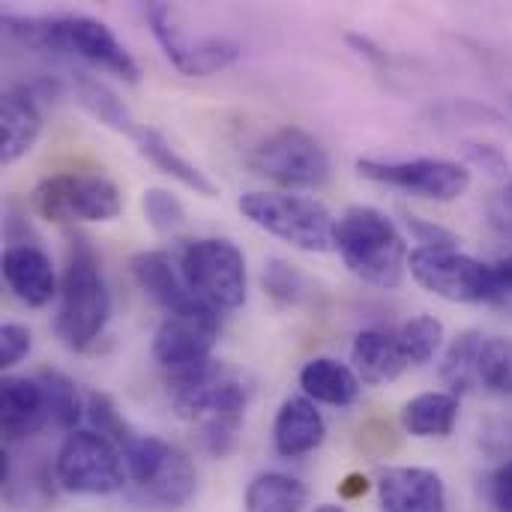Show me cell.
<instances>
[{"label": "cell", "mask_w": 512, "mask_h": 512, "mask_svg": "<svg viewBox=\"0 0 512 512\" xmlns=\"http://www.w3.org/2000/svg\"><path fill=\"white\" fill-rule=\"evenodd\" d=\"M3 30L27 48L78 57L129 84H135L141 75L135 57L111 33V27L90 15H12L6 12Z\"/></svg>", "instance_id": "obj_1"}, {"label": "cell", "mask_w": 512, "mask_h": 512, "mask_svg": "<svg viewBox=\"0 0 512 512\" xmlns=\"http://www.w3.org/2000/svg\"><path fill=\"white\" fill-rule=\"evenodd\" d=\"M54 333L69 351H87L111 318V294L99 270V258L84 237H75L66 252V267L57 291Z\"/></svg>", "instance_id": "obj_2"}, {"label": "cell", "mask_w": 512, "mask_h": 512, "mask_svg": "<svg viewBox=\"0 0 512 512\" xmlns=\"http://www.w3.org/2000/svg\"><path fill=\"white\" fill-rule=\"evenodd\" d=\"M336 252L357 279L375 288H399L411 258L396 222L363 204L348 207L336 219Z\"/></svg>", "instance_id": "obj_3"}, {"label": "cell", "mask_w": 512, "mask_h": 512, "mask_svg": "<svg viewBox=\"0 0 512 512\" xmlns=\"http://www.w3.org/2000/svg\"><path fill=\"white\" fill-rule=\"evenodd\" d=\"M237 207L255 228L300 252L324 255L336 249V219L315 198L291 192H246Z\"/></svg>", "instance_id": "obj_4"}, {"label": "cell", "mask_w": 512, "mask_h": 512, "mask_svg": "<svg viewBox=\"0 0 512 512\" xmlns=\"http://www.w3.org/2000/svg\"><path fill=\"white\" fill-rule=\"evenodd\" d=\"M183 282L213 312H237L246 303L249 279L243 252L222 237H198L183 243L177 255Z\"/></svg>", "instance_id": "obj_5"}, {"label": "cell", "mask_w": 512, "mask_h": 512, "mask_svg": "<svg viewBox=\"0 0 512 512\" xmlns=\"http://www.w3.org/2000/svg\"><path fill=\"white\" fill-rule=\"evenodd\" d=\"M54 480L69 495L105 498L126 486L129 468L114 441L84 429L69 432L54 459Z\"/></svg>", "instance_id": "obj_6"}, {"label": "cell", "mask_w": 512, "mask_h": 512, "mask_svg": "<svg viewBox=\"0 0 512 512\" xmlns=\"http://www.w3.org/2000/svg\"><path fill=\"white\" fill-rule=\"evenodd\" d=\"M30 207L45 222H111L123 213V195L105 174H51L30 192Z\"/></svg>", "instance_id": "obj_7"}, {"label": "cell", "mask_w": 512, "mask_h": 512, "mask_svg": "<svg viewBox=\"0 0 512 512\" xmlns=\"http://www.w3.org/2000/svg\"><path fill=\"white\" fill-rule=\"evenodd\" d=\"M123 459L129 477L138 489L165 510H180L192 501L198 489L195 468L183 450L156 438V435H132L123 447Z\"/></svg>", "instance_id": "obj_8"}, {"label": "cell", "mask_w": 512, "mask_h": 512, "mask_svg": "<svg viewBox=\"0 0 512 512\" xmlns=\"http://www.w3.org/2000/svg\"><path fill=\"white\" fill-rule=\"evenodd\" d=\"M408 270L420 288L450 303H492L495 297V267L456 246H417Z\"/></svg>", "instance_id": "obj_9"}, {"label": "cell", "mask_w": 512, "mask_h": 512, "mask_svg": "<svg viewBox=\"0 0 512 512\" xmlns=\"http://www.w3.org/2000/svg\"><path fill=\"white\" fill-rule=\"evenodd\" d=\"M147 24L171 60V66L186 78H207L237 63L240 45L225 36H192L171 3H147Z\"/></svg>", "instance_id": "obj_10"}, {"label": "cell", "mask_w": 512, "mask_h": 512, "mask_svg": "<svg viewBox=\"0 0 512 512\" xmlns=\"http://www.w3.org/2000/svg\"><path fill=\"white\" fill-rule=\"evenodd\" d=\"M249 165L282 186L318 189L330 180V156L324 144L300 126H282L267 135L255 147Z\"/></svg>", "instance_id": "obj_11"}, {"label": "cell", "mask_w": 512, "mask_h": 512, "mask_svg": "<svg viewBox=\"0 0 512 512\" xmlns=\"http://www.w3.org/2000/svg\"><path fill=\"white\" fill-rule=\"evenodd\" d=\"M357 171L372 183L393 186L441 204L456 201L471 189V171L453 159H402V162L360 159Z\"/></svg>", "instance_id": "obj_12"}, {"label": "cell", "mask_w": 512, "mask_h": 512, "mask_svg": "<svg viewBox=\"0 0 512 512\" xmlns=\"http://www.w3.org/2000/svg\"><path fill=\"white\" fill-rule=\"evenodd\" d=\"M219 339V312L192 309L168 315L153 336V360L168 372H183L198 363L213 360V345Z\"/></svg>", "instance_id": "obj_13"}, {"label": "cell", "mask_w": 512, "mask_h": 512, "mask_svg": "<svg viewBox=\"0 0 512 512\" xmlns=\"http://www.w3.org/2000/svg\"><path fill=\"white\" fill-rule=\"evenodd\" d=\"M51 96L48 81L21 84L0 99V159L3 165L27 156L42 132V102Z\"/></svg>", "instance_id": "obj_14"}, {"label": "cell", "mask_w": 512, "mask_h": 512, "mask_svg": "<svg viewBox=\"0 0 512 512\" xmlns=\"http://www.w3.org/2000/svg\"><path fill=\"white\" fill-rule=\"evenodd\" d=\"M378 501L381 512H447V486L432 468H384Z\"/></svg>", "instance_id": "obj_15"}, {"label": "cell", "mask_w": 512, "mask_h": 512, "mask_svg": "<svg viewBox=\"0 0 512 512\" xmlns=\"http://www.w3.org/2000/svg\"><path fill=\"white\" fill-rule=\"evenodd\" d=\"M51 423L48 399L45 390L36 378H3V393H0V426L3 438L9 444L27 441L39 435Z\"/></svg>", "instance_id": "obj_16"}, {"label": "cell", "mask_w": 512, "mask_h": 512, "mask_svg": "<svg viewBox=\"0 0 512 512\" xmlns=\"http://www.w3.org/2000/svg\"><path fill=\"white\" fill-rule=\"evenodd\" d=\"M3 279L9 291L30 309L48 306L60 291L51 258L36 246H9L3 252Z\"/></svg>", "instance_id": "obj_17"}, {"label": "cell", "mask_w": 512, "mask_h": 512, "mask_svg": "<svg viewBox=\"0 0 512 512\" xmlns=\"http://www.w3.org/2000/svg\"><path fill=\"white\" fill-rule=\"evenodd\" d=\"M132 276L141 285V291L147 297H153L168 315L204 309V303L183 282L177 258H171L168 252H141V255H135L132 258Z\"/></svg>", "instance_id": "obj_18"}, {"label": "cell", "mask_w": 512, "mask_h": 512, "mask_svg": "<svg viewBox=\"0 0 512 512\" xmlns=\"http://www.w3.org/2000/svg\"><path fill=\"white\" fill-rule=\"evenodd\" d=\"M327 438V423L309 396H291L282 402L273 423V447L285 459L315 453Z\"/></svg>", "instance_id": "obj_19"}, {"label": "cell", "mask_w": 512, "mask_h": 512, "mask_svg": "<svg viewBox=\"0 0 512 512\" xmlns=\"http://www.w3.org/2000/svg\"><path fill=\"white\" fill-rule=\"evenodd\" d=\"M129 138L135 141V150H138L156 171L168 174L171 180H177L180 186L192 189L195 195H204V198H216V195H219V186H216L198 165H192L186 156H180L177 147H174L159 129L141 126V123H138V129H135Z\"/></svg>", "instance_id": "obj_20"}, {"label": "cell", "mask_w": 512, "mask_h": 512, "mask_svg": "<svg viewBox=\"0 0 512 512\" xmlns=\"http://www.w3.org/2000/svg\"><path fill=\"white\" fill-rule=\"evenodd\" d=\"M351 360H354V372L363 384L369 387H381L396 381L405 369H411L405 363V354L399 348L396 333L387 330H363L354 339L351 348Z\"/></svg>", "instance_id": "obj_21"}, {"label": "cell", "mask_w": 512, "mask_h": 512, "mask_svg": "<svg viewBox=\"0 0 512 512\" xmlns=\"http://www.w3.org/2000/svg\"><path fill=\"white\" fill-rule=\"evenodd\" d=\"M300 387L312 402H324L333 408H348L360 399L363 381L357 372L333 357H315L300 369Z\"/></svg>", "instance_id": "obj_22"}, {"label": "cell", "mask_w": 512, "mask_h": 512, "mask_svg": "<svg viewBox=\"0 0 512 512\" xmlns=\"http://www.w3.org/2000/svg\"><path fill=\"white\" fill-rule=\"evenodd\" d=\"M72 90H75L78 105H81L90 117H96L102 126H108V129H114V132H120V135H132V132L138 129V123H135L132 111L126 108V102H123L105 81L93 78L90 72L75 69V72H72Z\"/></svg>", "instance_id": "obj_23"}, {"label": "cell", "mask_w": 512, "mask_h": 512, "mask_svg": "<svg viewBox=\"0 0 512 512\" xmlns=\"http://www.w3.org/2000/svg\"><path fill=\"white\" fill-rule=\"evenodd\" d=\"M459 423V396L420 393L402 408V426L414 438H450Z\"/></svg>", "instance_id": "obj_24"}, {"label": "cell", "mask_w": 512, "mask_h": 512, "mask_svg": "<svg viewBox=\"0 0 512 512\" xmlns=\"http://www.w3.org/2000/svg\"><path fill=\"white\" fill-rule=\"evenodd\" d=\"M309 501L306 486L297 477L267 471L258 474L246 489V512H303Z\"/></svg>", "instance_id": "obj_25"}, {"label": "cell", "mask_w": 512, "mask_h": 512, "mask_svg": "<svg viewBox=\"0 0 512 512\" xmlns=\"http://www.w3.org/2000/svg\"><path fill=\"white\" fill-rule=\"evenodd\" d=\"M483 339H486V333L468 330V333L456 336L453 345L444 351V360H441V381L450 387L453 396L480 390V384H477V363H480Z\"/></svg>", "instance_id": "obj_26"}, {"label": "cell", "mask_w": 512, "mask_h": 512, "mask_svg": "<svg viewBox=\"0 0 512 512\" xmlns=\"http://www.w3.org/2000/svg\"><path fill=\"white\" fill-rule=\"evenodd\" d=\"M396 339L408 366H426L444 345V324L435 315H417L396 330Z\"/></svg>", "instance_id": "obj_27"}, {"label": "cell", "mask_w": 512, "mask_h": 512, "mask_svg": "<svg viewBox=\"0 0 512 512\" xmlns=\"http://www.w3.org/2000/svg\"><path fill=\"white\" fill-rule=\"evenodd\" d=\"M36 381L42 384L45 390V399H48V411H51V423L60 426V429H72L75 432V423L84 417L87 411V402H81V393L75 387L72 378H66L63 372L57 369H42L36 375Z\"/></svg>", "instance_id": "obj_28"}, {"label": "cell", "mask_w": 512, "mask_h": 512, "mask_svg": "<svg viewBox=\"0 0 512 512\" xmlns=\"http://www.w3.org/2000/svg\"><path fill=\"white\" fill-rule=\"evenodd\" d=\"M477 384L480 390L512 396V339L486 336L477 363Z\"/></svg>", "instance_id": "obj_29"}, {"label": "cell", "mask_w": 512, "mask_h": 512, "mask_svg": "<svg viewBox=\"0 0 512 512\" xmlns=\"http://www.w3.org/2000/svg\"><path fill=\"white\" fill-rule=\"evenodd\" d=\"M141 210H144V219L150 222V228L156 234H165V237H174L177 231H183L186 225V207L180 204V198L168 189H147L144 198H141Z\"/></svg>", "instance_id": "obj_30"}, {"label": "cell", "mask_w": 512, "mask_h": 512, "mask_svg": "<svg viewBox=\"0 0 512 512\" xmlns=\"http://www.w3.org/2000/svg\"><path fill=\"white\" fill-rule=\"evenodd\" d=\"M87 420L93 423V432H99L108 441H114L120 447V453H123L126 441L135 435V429L120 417L117 405L105 393H90L87 396Z\"/></svg>", "instance_id": "obj_31"}, {"label": "cell", "mask_w": 512, "mask_h": 512, "mask_svg": "<svg viewBox=\"0 0 512 512\" xmlns=\"http://www.w3.org/2000/svg\"><path fill=\"white\" fill-rule=\"evenodd\" d=\"M264 288L282 303H297L303 291V276L285 261H270L264 270Z\"/></svg>", "instance_id": "obj_32"}, {"label": "cell", "mask_w": 512, "mask_h": 512, "mask_svg": "<svg viewBox=\"0 0 512 512\" xmlns=\"http://www.w3.org/2000/svg\"><path fill=\"white\" fill-rule=\"evenodd\" d=\"M33 348V333L24 327V324H3L0 327V366L3 369H12L18 366Z\"/></svg>", "instance_id": "obj_33"}, {"label": "cell", "mask_w": 512, "mask_h": 512, "mask_svg": "<svg viewBox=\"0 0 512 512\" xmlns=\"http://www.w3.org/2000/svg\"><path fill=\"white\" fill-rule=\"evenodd\" d=\"M408 228H411V234H414L423 246H456V243H459L453 231H447V228H441V225H432V222H426V219H420V216H408Z\"/></svg>", "instance_id": "obj_34"}, {"label": "cell", "mask_w": 512, "mask_h": 512, "mask_svg": "<svg viewBox=\"0 0 512 512\" xmlns=\"http://www.w3.org/2000/svg\"><path fill=\"white\" fill-rule=\"evenodd\" d=\"M489 495H492V507L498 512H512V459L504 462L495 477H492V486H489Z\"/></svg>", "instance_id": "obj_35"}, {"label": "cell", "mask_w": 512, "mask_h": 512, "mask_svg": "<svg viewBox=\"0 0 512 512\" xmlns=\"http://www.w3.org/2000/svg\"><path fill=\"white\" fill-rule=\"evenodd\" d=\"M468 156H471L474 165H480L489 174H504L507 171V156L492 144H468Z\"/></svg>", "instance_id": "obj_36"}, {"label": "cell", "mask_w": 512, "mask_h": 512, "mask_svg": "<svg viewBox=\"0 0 512 512\" xmlns=\"http://www.w3.org/2000/svg\"><path fill=\"white\" fill-rule=\"evenodd\" d=\"M492 267H495V297H492V303L512 309V255L501 258Z\"/></svg>", "instance_id": "obj_37"}, {"label": "cell", "mask_w": 512, "mask_h": 512, "mask_svg": "<svg viewBox=\"0 0 512 512\" xmlns=\"http://www.w3.org/2000/svg\"><path fill=\"white\" fill-rule=\"evenodd\" d=\"M348 42L354 45V48H360V54H366V57H372V60H384V54H381V48H375L366 36H360V33H351L348 36Z\"/></svg>", "instance_id": "obj_38"}, {"label": "cell", "mask_w": 512, "mask_h": 512, "mask_svg": "<svg viewBox=\"0 0 512 512\" xmlns=\"http://www.w3.org/2000/svg\"><path fill=\"white\" fill-rule=\"evenodd\" d=\"M315 512H345L339 504H321V507H315Z\"/></svg>", "instance_id": "obj_39"}, {"label": "cell", "mask_w": 512, "mask_h": 512, "mask_svg": "<svg viewBox=\"0 0 512 512\" xmlns=\"http://www.w3.org/2000/svg\"><path fill=\"white\" fill-rule=\"evenodd\" d=\"M504 201L512 207V177H510V183H507V189H504Z\"/></svg>", "instance_id": "obj_40"}]
</instances>
